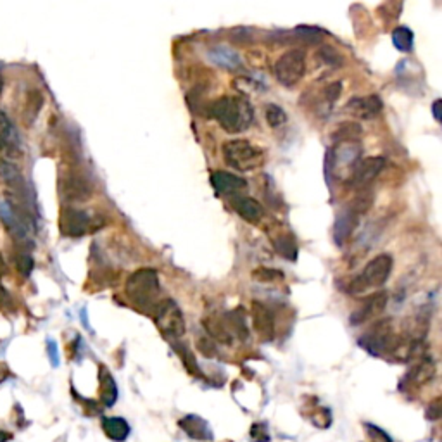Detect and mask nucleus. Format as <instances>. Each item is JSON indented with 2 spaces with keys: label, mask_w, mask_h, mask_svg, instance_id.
Listing matches in <instances>:
<instances>
[{
  "label": "nucleus",
  "mask_w": 442,
  "mask_h": 442,
  "mask_svg": "<svg viewBox=\"0 0 442 442\" xmlns=\"http://www.w3.org/2000/svg\"><path fill=\"white\" fill-rule=\"evenodd\" d=\"M231 208L234 211L241 216L242 220L249 221V223H257L263 218V208L259 202L252 197H245V195H235L231 201Z\"/></svg>",
  "instance_id": "18"
},
{
  "label": "nucleus",
  "mask_w": 442,
  "mask_h": 442,
  "mask_svg": "<svg viewBox=\"0 0 442 442\" xmlns=\"http://www.w3.org/2000/svg\"><path fill=\"white\" fill-rule=\"evenodd\" d=\"M273 245H275L276 252L282 254L283 257H287V259H296L297 245H296V241H294V237L290 234L278 235V237L273 238Z\"/></svg>",
  "instance_id": "24"
},
{
  "label": "nucleus",
  "mask_w": 442,
  "mask_h": 442,
  "mask_svg": "<svg viewBox=\"0 0 442 442\" xmlns=\"http://www.w3.org/2000/svg\"><path fill=\"white\" fill-rule=\"evenodd\" d=\"M3 88V80H2V75H0V92H2Z\"/></svg>",
  "instance_id": "37"
},
{
  "label": "nucleus",
  "mask_w": 442,
  "mask_h": 442,
  "mask_svg": "<svg viewBox=\"0 0 442 442\" xmlns=\"http://www.w3.org/2000/svg\"><path fill=\"white\" fill-rule=\"evenodd\" d=\"M211 183L218 194L223 195H238V192L248 189V182L241 176L228 171H215L211 175Z\"/></svg>",
  "instance_id": "16"
},
{
  "label": "nucleus",
  "mask_w": 442,
  "mask_h": 442,
  "mask_svg": "<svg viewBox=\"0 0 442 442\" xmlns=\"http://www.w3.org/2000/svg\"><path fill=\"white\" fill-rule=\"evenodd\" d=\"M392 266L394 261L390 254H378L364 266L363 273L351 283V292H363L368 287H382L389 280Z\"/></svg>",
  "instance_id": "5"
},
{
  "label": "nucleus",
  "mask_w": 442,
  "mask_h": 442,
  "mask_svg": "<svg viewBox=\"0 0 442 442\" xmlns=\"http://www.w3.org/2000/svg\"><path fill=\"white\" fill-rule=\"evenodd\" d=\"M42 106H43V95L40 94L38 90L29 92L27 108H24V123H27V127H31L33 121H35L36 116H38Z\"/></svg>",
  "instance_id": "23"
},
{
  "label": "nucleus",
  "mask_w": 442,
  "mask_h": 442,
  "mask_svg": "<svg viewBox=\"0 0 442 442\" xmlns=\"http://www.w3.org/2000/svg\"><path fill=\"white\" fill-rule=\"evenodd\" d=\"M159 278L157 271L150 268L137 270L127 282V296L142 311H152L159 304Z\"/></svg>",
  "instance_id": "2"
},
{
  "label": "nucleus",
  "mask_w": 442,
  "mask_h": 442,
  "mask_svg": "<svg viewBox=\"0 0 442 442\" xmlns=\"http://www.w3.org/2000/svg\"><path fill=\"white\" fill-rule=\"evenodd\" d=\"M361 156V145L358 140H338L330 150L332 171L341 175V171L349 169L352 173L355 166L358 164Z\"/></svg>",
  "instance_id": "8"
},
{
  "label": "nucleus",
  "mask_w": 442,
  "mask_h": 442,
  "mask_svg": "<svg viewBox=\"0 0 442 442\" xmlns=\"http://www.w3.org/2000/svg\"><path fill=\"white\" fill-rule=\"evenodd\" d=\"M7 377H9V368H7L6 364H0V384H2L3 380H7Z\"/></svg>",
  "instance_id": "33"
},
{
  "label": "nucleus",
  "mask_w": 442,
  "mask_h": 442,
  "mask_svg": "<svg viewBox=\"0 0 442 442\" xmlns=\"http://www.w3.org/2000/svg\"><path fill=\"white\" fill-rule=\"evenodd\" d=\"M154 322L168 338L182 337L185 332V320L178 304L173 299H164L154 309Z\"/></svg>",
  "instance_id": "7"
},
{
  "label": "nucleus",
  "mask_w": 442,
  "mask_h": 442,
  "mask_svg": "<svg viewBox=\"0 0 442 442\" xmlns=\"http://www.w3.org/2000/svg\"><path fill=\"white\" fill-rule=\"evenodd\" d=\"M439 415H441L439 399H436V401H434L432 406L429 408V411H427V416H429V418H432V420H437V418H439Z\"/></svg>",
  "instance_id": "32"
},
{
  "label": "nucleus",
  "mask_w": 442,
  "mask_h": 442,
  "mask_svg": "<svg viewBox=\"0 0 442 442\" xmlns=\"http://www.w3.org/2000/svg\"><path fill=\"white\" fill-rule=\"evenodd\" d=\"M439 106H441V99H437V101L434 102V106H432V113H434V117H436V121L441 120V116H439Z\"/></svg>",
  "instance_id": "34"
},
{
  "label": "nucleus",
  "mask_w": 442,
  "mask_h": 442,
  "mask_svg": "<svg viewBox=\"0 0 442 442\" xmlns=\"http://www.w3.org/2000/svg\"><path fill=\"white\" fill-rule=\"evenodd\" d=\"M384 168V157H366V159L358 161V164L352 169L351 176H349V182H351L356 189H364V187L370 185V183L380 175V171Z\"/></svg>",
  "instance_id": "11"
},
{
  "label": "nucleus",
  "mask_w": 442,
  "mask_h": 442,
  "mask_svg": "<svg viewBox=\"0 0 442 442\" xmlns=\"http://www.w3.org/2000/svg\"><path fill=\"white\" fill-rule=\"evenodd\" d=\"M61 192L68 201H87L92 195V189L82 176L69 175L61 182Z\"/></svg>",
  "instance_id": "17"
},
{
  "label": "nucleus",
  "mask_w": 442,
  "mask_h": 442,
  "mask_svg": "<svg viewBox=\"0 0 442 442\" xmlns=\"http://www.w3.org/2000/svg\"><path fill=\"white\" fill-rule=\"evenodd\" d=\"M392 42L394 47L401 52H410L413 49V42H415V35L408 27H397L392 31Z\"/></svg>",
  "instance_id": "22"
},
{
  "label": "nucleus",
  "mask_w": 442,
  "mask_h": 442,
  "mask_svg": "<svg viewBox=\"0 0 442 442\" xmlns=\"http://www.w3.org/2000/svg\"><path fill=\"white\" fill-rule=\"evenodd\" d=\"M13 439V436H10L9 432H3V430H0V442H7Z\"/></svg>",
  "instance_id": "35"
},
{
  "label": "nucleus",
  "mask_w": 442,
  "mask_h": 442,
  "mask_svg": "<svg viewBox=\"0 0 442 442\" xmlns=\"http://www.w3.org/2000/svg\"><path fill=\"white\" fill-rule=\"evenodd\" d=\"M0 138L6 143H9L10 147L16 145V130H14L9 117H7L2 110H0Z\"/></svg>",
  "instance_id": "27"
},
{
  "label": "nucleus",
  "mask_w": 442,
  "mask_h": 442,
  "mask_svg": "<svg viewBox=\"0 0 442 442\" xmlns=\"http://www.w3.org/2000/svg\"><path fill=\"white\" fill-rule=\"evenodd\" d=\"M275 78L283 87H294L303 80L306 73V54L301 49H290L283 52L275 62Z\"/></svg>",
  "instance_id": "4"
},
{
  "label": "nucleus",
  "mask_w": 442,
  "mask_h": 442,
  "mask_svg": "<svg viewBox=\"0 0 442 442\" xmlns=\"http://www.w3.org/2000/svg\"><path fill=\"white\" fill-rule=\"evenodd\" d=\"M264 116H266L268 124H270L271 128L282 127V124H285V121H287L285 110L276 104H268L266 110H264Z\"/></svg>",
  "instance_id": "26"
},
{
  "label": "nucleus",
  "mask_w": 442,
  "mask_h": 442,
  "mask_svg": "<svg viewBox=\"0 0 442 442\" xmlns=\"http://www.w3.org/2000/svg\"><path fill=\"white\" fill-rule=\"evenodd\" d=\"M180 427L190 437H195V439H211V430H209L208 423L202 418H199V416H187V418H183L180 422Z\"/></svg>",
  "instance_id": "21"
},
{
  "label": "nucleus",
  "mask_w": 442,
  "mask_h": 442,
  "mask_svg": "<svg viewBox=\"0 0 442 442\" xmlns=\"http://www.w3.org/2000/svg\"><path fill=\"white\" fill-rule=\"evenodd\" d=\"M204 327L213 337L221 342H231L234 338L248 335L244 318L237 316L235 313H227L223 316H209L204 320Z\"/></svg>",
  "instance_id": "6"
},
{
  "label": "nucleus",
  "mask_w": 442,
  "mask_h": 442,
  "mask_svg": "<svg viewBox=\"0 0 442 442\" xmlns=\"http://www.w3.org/2000/svg\"><path fill=\"white\" fill-rule=\"evenodd\" d=\"M361 215L352 208L351 204L344 209V211L338 213L337 220L334 223V241L337 245H344L345 242L351 238V235L355 234L356 227H358Z\"/></svg>",
  "instance_id": "13"
},
{
  "label": "nucleus",
  "mask_w": 442,
  "mask_h": 442,
  "mask_svg": "<svg viewBox=\"0 0 442 442\" xmlns=\"http://www.w3.org/2000/svg\"><path fill=\"white\" fill-rule=\"evenodd\" d=\"M224 161L238 171H252L264 161V152L248 140H230L223 145Z\"/></svg>",
  "instance_id": "3"
},
{
  "label": "nucleus",
  "mask_w": 442,
  "mask_h": 442,
  "mask_svg": "<svg viewBox=\"0 0 442 442\" xmlns=\"http://www.w3.org/2000/svg\"><path fill=\"white\" fill-rule=\"evenodd\" d=\"M250 316H252L254 329L261 335L264 341H271L275 337V318L273 313L266 308L263 303L254 301L252 308H250Z\"/></svg>",
  "instance_id": "14"
},
{
  "label": "nucleus",
  "mask_w": 442,
  "mask_h": 442,
  "mask_svg": "<svg viewBox=\"0 0 442 442\" xmlns=\"http://www.w3.org/2000/svg\"><path fill=\"white\" fill-rule=\"evenodd\" d=\"M318 57L322 59L327 66H332V68H341L342 62H344L342 61V55L335 49H332V47H322L318 52Z\"/></svg>",
  "instance_id": "29"
},
{
  "label": "nucleus",
  "mask_w": 442,
  "mask_h": 442,
  "mask_svg": "<svg viewBox=\"0 0 442 442\" xmlns=\"http://www.w3.org/2000/svg\"><path fill=\"white\" fill-rule=\"evenodd\" d=\"M252 278L256 280V282H263V283H268V282H276V280H282L283 278V273L278 270H273V268H257V270L252 271Z\"/></svg>",
  "instance_id": "28"
},
{
  "label": "nucleus",
  "mask_w": 442,
  "mask_h": 442,
  "mask_svg": "<svg viewBox=\"0 0 442 442\" xmlns=\"http://www.w3.org/2000/svg\"><path fill=\"white\" fill-rule=\"evenodd\" d=\"M17 268H20L21 273H23L24 276H28L33 270V259L28 256V254H21L20 259H17Z\"/></svg>",
  "instance_id": "31"
},
{
  "label": "nucleus",
  "mask_w": 442,
  "mask_h": 442,
  "mask_svg": "<svg viewBox=\"0 0 442 442\" xmlns=\"http://www.w3.org/2000/svg\"><path fill=\"white\" fill-rule=\"evenodd\" d=\"M387 306V294L385 292H377L373 296L368 297L363 304L356 309L351 315V323L352 325H359V323L366 322V320L375 318V316L380 315Z\"/></svg>",
  "instance_id": "15"
},
{
  "label": "nucleus",
  "mask_w": 442,
  "mask_h": 442,
  "mask_svg": "<svg viewBox=\"0 0 442 442\" xmlns=\"http://www.w3.org/2000/svg\"><path fill=\"white\" fill-rule=\"evenodd\" d=\"M209 114L228 134H242L254 121L252 104L241 95H224L209 106Z\"/></svg>",
  "instance_id": "1"
},
{
  "label": "nucleus",
  "mask_w": 442,
  "mask_h": 442,
  "mask_svg": "<svg viewBox=\"0 0 442 442\" xmlns=\"http://www.w3.org/2000/svg\"><path fill=\"white\" fill-rule=\"evenodd\" d=\"M101 385H102V401H104L106 406H113L114 401H116L117 396V389L116 384H114L113 377L106 371V368L101 370Z\"/></svg>",
  "instance_id": "25"
},
{
  "label": "nucleus",
  "mask_w": 442,
  "mask_h": 442,
  "mask_svg": "<svg viewBox=\"0 0 442 442\" xmlns=\"http://www.w3.org/2000/svg\"><path fill=\"white\" fill-rule=\"evenodd\" d=\"M59 228L64 237H83L90 228V218L82 209L68 206L62 209L61 216H59Z\"/></svg>",
  "instance_id": "10"
},
{
  "label": "nucleus",
  "mask_w": 442,
  "mask_h": 442,
  "mask_svg": "<svg viewBox=\"0 0 442 442\" xmlns=\"http://www.w3.org/2000/svg\"><path fill=\"white\" fill-rule=\"evenodd\" d=\"M102 429H104L106 436L117 442L124 441L130 434V425L127 423V420L117 418V416L102 420Z\"/></svg>",
  "instance_id": "20"
},
{
  "label": "nucleus",
  "mask_w": 442,
  "mask_h": 442,
  "mask_svg": "<svg viewBox=\"0 0 442 442\" xmlns=\"http://www.w3.org/2000/svg\"><path fill=\"white\" fill-rule=\"evenodd\" d=\"M390 325H392L390 320L378 322L373 329L364 335V337H361L359 344L363 345L364 349H368L371 355H377V356H380L382 352L389 351V349H394L396 345H394L392 327Z\"/></svg>",
  "instance_id": "9"
},
{
  "label": "nucleus",
  "mask_w": 442,
  "mask_h": 442,
  "mask_svg": "<svg viewBox=\"0 0 442 442\" xmlns=\"http://www.w3.org/2000/svg\"><path fill=\"white\" fill-rule=\"evenodd\" d=\"M209 59H211L215 64H218L224 69H235L241 66V57H238V54L227 45L213 47V49L209 50Z\"/></svg>",
  "instance_id": "19"
},
{
  "label": "nucleus",
  "mask_w": 442,
  "mask_h": 442,
  "mask_svg": "<svg viewBox=\"0 0 442 442\" xmlns=\"http://www.w3.org/2000/svg\"><path fill=\"white\" fill-rule=\"evenodd\" d=\"M384 109V102L378 95H363V97H352L345 104V110L358 120H373Z\"/></svg>",
  "instance_id": "12"
},
{
  "label": "nucleus",
  "mask_w": 442,
  "mask_h": 442,
  "mask_svg": "<svg viewBox=\"0 0 442 442\" xmlns=\"http://www.w3.org/2000/svg\"><path fill=\"white\" fill-rule=\"evenodd\" d=\"M341 92H342V83L332 82L322 88V99L330 106V104H334V102H337V99L341 97Z\"/></svg>",
  "instance_id": "30"
},
{
  "label": "nucleus",
  "mask_w": 442,
  "mask_h": 442,
  "mask_svg": "<svg viewBox=\"0 0 442 442\" xmlns=\"http://www.w3.org/2000/svg\"><path fill=\"white\" fill-rule=\"evenodd\" d=\"M50 355H52V361L54 364H57V355H55V349H54V344L50 342Z\"/></svg>",
  "instance_id": "36"
}]
</instances>
